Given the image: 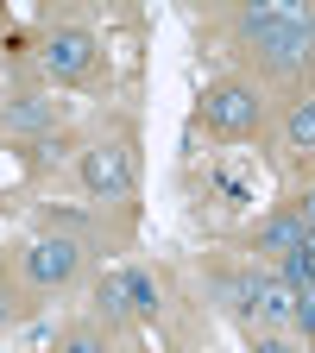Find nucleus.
I'll use <instances>...</instances> for the list:
<instances>
[{
	"mask_svg": "<svg viewBox=\"0 0 315 353\" xmlns=\"http://www.w3.org/2000/svg\"><path fill=\"white\" fill-rule=\"evenodd\" d=\"M240 38L272 76H296L315 57V13H303V7H246Z\"/></svg>",
	"mask_w": 315,
	"mask_h": 353,
	"instance_id": "1",
	"label": "nucleus"
},
{
	"mask_svg": "<svg viewBox=\"0 0 315 353\" xmlns=\"http://www.w3.org/2000/svg\"><path fill=\"white\" fill-rule=\"evenodd\" d=\"M19 272H26V284H38V290H63V284L82 272V246H76L70 234H44V240H32V246L19 252Z\"/></svg>",
	"mask_w": 315,
	"mask_h": 353,
	"instance_id": "2",
	"label": "nucleus"
},
{
	"mask_svg": "<svg viewBox=\"0 0 315 353\" xmlns=\"http://www.w3.org/2000/svg\"><path fill=\"white\" fill-rule=\"evenodd\" d=\"M132 183H139V164H132V145H88L82 152V190L88 196H132Z\"/></svg>",
	"mask_w": 315,
	"mask_h": 353,
	"instance_id": "3",
	"label": "nucleus"
},
{
	"mask_svg": "<svg viewBox=\"0 0 315 353\" xmlns=\"http://www.w3.org/2000/svg\"><path fill=\"white\" fill-rule=\"evenodd\" d=\"M202 120L214 132H227V139H246V132L258 126V88H246V82H214L208 101H202Z\"/></svg>",
	"mask_w": 315,
	"mask_h": 353,
	"instance_id": "4",
	"label": "nucleus"
},
{
	"mask_svg": "<svg viewBox=\"0 0 315 353\" xmlns=\"http://www.w3.org/2000/svg\"><path fill=\"white\" fill-rule=\"evenodd\" d=\"M38 63L44 70H51L57 82H82L88 70H95V38H88V32H51V38H44V51H38Z\"/></svg>",
	"mask_w": 315,
	"mask_h": 353,
	"instance_id": "5",
	"label": "nucleus"
},
{
	"mask_svg": "<svg viewBox=\"0 0 315 353\" xmlns=\"http://www.w3.org/2000/svg\"><path fill=\"white\" fill-rule=\"evenodd\" d=\"M246 309H252L265 328H284V322H296V284L278 278V272L272 278H252V303Z\"/></svg>",
	"mask_w": 315,
	"mask_h": 353,
	"instance_id": "6",
	"label": "nucleus"
},
{
	"mask_svg": "<svg viewBox=\"0 0 315 353\" xmlns=\"http://www.w3.org/2000/svg\"><path fill=\"white\" fill-rule=\"evenodd\" d=\"M303 240H309L303 214H296V208H284V214H272V221H258V234H252V252H272V259H290V252H296Z\"/></svg>",
	"mask_w": 315,
	"mask_h": 353,
	"instance_id": "7",
	"label": "nucleus"
},
{
	"mask_svg": "<svg viewBox=\"0 0 315 353\" xmlns=\"http://www.w3.org/2000/svg\"><path fill=\"white\" fill-rule=\"evenodd\" d=\"M63 120V101H44V95H19L13 108H0V132H51Z\"/></svg>",
	"mask_w": 315,
	"mask_h": 353,
	"instance_id": "8",
	"label": "nucleus"
},
{
	"mask_svg": "<svg viewBox=\"0 0 315 353\" xmlns=\"http://www.w3.org/2000/svg\"><path fill=\"white\" fill-rule=\"evenodd\" d=\"M284 139H290L296 152H315V95L290 108V120H284Z\"/></svg>",
	"mask_w": 315,
	"mask_h": 353,
	"instance_id": "9",
	"label": "nucleus"
},
{
	"mask_svg": "<svg viewBox=\"0 0 315 353\" xmlns=\"http://www.w3.org/2000/svg\"><path fill=\"white\" fill-rule=\"evenodd\" d=\"M126 309L132 316H158V284L145 272H126Z\"/></svg>",
	"mask_w": 315,
	"mask_h": 353,
	"instance_id": "10",
	"label": "nucleus"
},
{
	"mask_svg": "<svg viewBox=\"0 0 315 353\" xmlns=\"http://www.w3.org/2000/svg\"><path fill=\"white\" fill-rule=\"evenodd\" d=\"M101 303H108V316H132V309H126V272L101 278Z\"/></svg>",
	"mask_w": 315,
	"mask_h": 353,
	"instance_id": "11",
	"label": "nucleus"
},
{
	"mask_svg": "<svg viewBox=\"0 0 315 353\" xmlns=\"http://www.w3.org/2000/svg\"><path fill=\"white\" fill-rule=\"evenodd\" d=\"M296 328H303V334H315V278H309V284H296Z\"/></svg>",
	"mask_w": 315,
	"mask_h": 353,
	"instance_id": "12",
	"label": "nucleus"
},
{
	"mask_svg": "<svg viewBox=\"0 0 315 353\" xmlns=\"http://www.w3.org/2000/svg\"><path fill=\"white\" fill-rule=\"evenodd\" d=\"M63 353H108V347H101V334H95V328H76V334L63 341Z\"/></svg>",
	"mask_w": 315,
	"mask_h": 353,
	"instance_id": "13",
	"label": "nucleus"
},
{
	"mask_svg": "<svg viewBox=\"0 0 315 353\" xmlns=\"http://www.w3.org/2000/svg\"><path fill=\"white\" fill-rule=\"evenodd\" d=\"M57 152H63L57 139H38V145H32V170H51V164H57Z\"/></svg>",
	"mask_w": 315,
	"mask_h": 353,
	"instance_id": "14",
	"label": "nucleus"
},
{
	"mask_svg": "<svg viewBox=\"0 0 315 353\" xmlns=\"http://www.w3.org/2000/svg\"><path fill=\"white\" fill-rule=\"evenodd\" d=\"M252 353H296V341H290V334H258Z\"/></svg>",
	"mask_w": 315,
	"mask_h": 353,
	"instance_id": "15",
	"label": "nucleus"
},
{
	"mask_svg": "<svg viewBox=\"0 0 315 353\" xmlns=\"http://www.w3.org/2000/svg\"><path fill=\"white\" fill-rule=\"evenodd\" d=\"M296 214H303V228H309V234H315V190H309V196H303V202H296Z\"/></svg>",
	"mask_w": 315,
	"mask_h": 353,
	"instance_id": "16",
	"label": "nucleus"
},
{
	"mask_svg": "<svg viewBox=\"0 0 315 353\" xmlns=\"http://www.w3.org/2000/svg\"><path fill=\"white\" fill-rule=\"evenodd\" d=\"M0 322H7V296H0Z\"/></svg>",
	"mask_w": 315,
	"mask_h": 353,
	"instance_id": "17",
	"label": "nucleus"
}]
</instances>
